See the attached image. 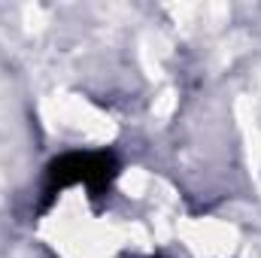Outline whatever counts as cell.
<instances>
[{"label":"cell","mask_w":261,"mask_h":258,"mask_svg":"<svg viewBox=\"0 0 261 258\" xmlns=\"http://www.w3.org/2000/svg\"><path fill=\"white\" fill-rule=\"evenodd\" d=\"M119 176V161L113 152H70L46 170V189H43V207L55 200V194L70 186H85L91 197H100Z\"/></svg>","instance_id":"1"}]
</instances>
